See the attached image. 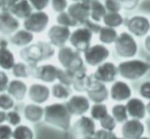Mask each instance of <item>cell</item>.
<instances>
[{
    "instance_id": "6da1fadb",
    "label": "cell",
    "mask_w": 150,
    "mask_h": 139,
    "mask_svg": "<svg viewBox=\"0 0 150 139\" xmlns=\"http://www.w3.org/2000/svg\"><path fill=\"white\" fill-rule=\"evenodd\" d=\"M20 57L30 66H38L40 62L48 60L55 55V47L49 42L38 41L21 48Z\"/></svg>"
},
{
    "instance_id": "7a4b0ae2",
    "label": "cell",
    "mask_w": 150,
    "mask_h": 139,
    "mask_svg": "<svg viewBox=\"0 0 150 139\" xmlns=\"http://www.w3.org/2000/svg\"><path fill=\"white\" fill-rule=\"evenodd\" d=\"M71 117L67 106L62 102H53L44 106L43 121L47 125L57 128L62 131L71 129Z\"/></svg>"
},
{
    "instance_id": "3957f363",
    "label": "cell",
    "mask_w": 150,
    "mask_h": 139,
    "mask_svg": "<svg viewBox=\"0 0 150 139\" xmlns=\"http://www.w3.org/2000/svg\"><path fill=\"white\" fill-rule=\"evenodd\" d=\"M117 75H120L122 79L129 80V81H135L144 77L148 73L150 66L148 62L142 60H136V58H129V60H122L117 66Z\"/></svg>"
},
{
    "instance_id": "277c9868",
    "label": "cell",
    "mask_w": 150,
    "mask_h": 139,
    "mask_svg": "<svg viewBox=\"0 0 150 139\" xmlns=\"http://www.w3.org/2000/svg\"><path fill=\"white\" fill-rule=\"evenodd\" d=\"M56 56L61 68L69 70L74 74L85 69V62L81 56V53L74 49L71 46L64 45L58 48Z\"/></svg>"
},
{
    "instance_id": "5b68a950",
    "label": "cell",
    "mask_w": 150,
    "mask_h": 139,
    "mask_svg": "<svg viewBox=\"0 0 150 139\" xmlns=\"http://www.w3.org/2000/svg\"><path fill=\"white\" fill-rule=\"evenodd\" d=\"M113 44L115 52L122 58H133L138 52V44L134 36L129 32H122L117 35Z\"/></svg>"
},
{
    "instance_id": "8992f818",
    "label": "cell",
    "mask_w": 150,
    "mask_h": 139,
    "mask_svg": "<svg viewBox=\"0 0 150 139\" xmlns=\"http://www.w3.org/2000/svg\"><path fill=\"white\" fill-rule=\"evenodd\" d=\"M50 22L49 14L45 10H33V12L24 20L23 26L27 31L35 34H41L47 29Z\"/></svg>"
},
{
    "instance_id": "52a82bcc",
    "label": "cell",
    "mask_w": 150,
    "mask_h": 139,
    "mask_svg": "<svg viewBox=\"0 0 150 139\" xmlns=\"http://www.w3.org/2000/svg\"><path fill=\"white\" fill-rule=\"evenodd\" d=\"M110 55L109 49L104 44H94L83 52L84 62L90 67H98L106 62Z\"/></svg>"
},
{
    "instance_id": "ba28073f",
    "label": "cell",
    "mask_w": 150,
    "mask_h": 139,
    "mask_svg": "<svg viewBox=\"0 0 150 139\" xmlns=\"http://www.w3.org/2000/svg\"><path fill=\"white\" fill-rule=\"evenodd\" d=\"M93 33L86 27L82 26L76 28L73 32H71L69 42L71 46L80 53H83L87 48L90 47L92 42Z\"/></svg>"
},
{
    "instance_id": "9c48e42d",
    "label": "cell",
    "mask_w": 150,
    "mask_h": 139,
    "mask_svg": "<svg viewBox=\"0 0 150 139\" xmlns=\"http://www.w3.org/2000/svg\"><path fill=\"white\" fill-rule=\"evenodd\" d=\"M59 68L52 64L38 65L32 67L31 78L39 80L42 83H54L57 81Z\"/></svg>"
},
{
    "instance_id": "30bf717a",
    "label": "cell",
    "mask_w": 150,
    "mask_h": 139,
    "mask_svg": "<svg viewBox=\"0 0 150 139\" xmlns=\"http://www.w3.org/2000/svg\"><path fill=\"white\" fill-rule=\"evenodd\" d=\"M86 92L89 100L94 104H103L109 97V90L106 85L95 80L92 75L90 76V81Z\"/></svg>"
},
{
    "instance_id": "8fae6325",
    "label": "cell",
    "mask_w": 150,
    "mask_h": 139,
    "mask_svg": "<svg viewBox=\"0 0 150 139\" xmlns=\"http://www.w3.org/2000/svg\"><path fill=\"white\" fill-rule=\"evenodd\" d=\"M64 104L69 113L71 116H77V117L86 115L89 111L91 106L89 98L84 94L71 95L67 99V102Z\"/></svg>"
},
{
    "instance_id": "7c38bea8",
    "label": "cell",
    "mask_w": 150,
    "mask_h": 139,
    "mask_svg": "<svg viewBox=\"0 0 150 139\" xmlns=\"http://www.w3.org/2000/svg\"><path fill=\"white\" fill-rule=\"evenodd\" d=\"M69 36H71V29L67 27L59 26V25H53L47 31L48 42L53 47L60 48L67 45L69 42Z\"/></svg>"
},
{
    "instance_id": "4fadbf2b",
    "label": "cell",
    "mask_w": 150,
    "mask_h": 139,
    "mask_svg": "<svg viewBox=\"0 0 150 139\" xmlns=\"http://www.w3.org/2000/svg\"><path fill=\"white\" fill-rule=\"evenodd\" d=\"M122 137L125 139H138L144 135L145 125L141 120L128 119L120 128Z\"/></svg>"
},
{
    "instance_id": "5bb4252c",
    "label": "cell",
    "mask_w": 150,
    "mask_h": 139,
    "mask_svg": "<svg viewBox=\"0 0 150 139\" xmlns=\"http://www.w3.org/2000/svg\"><path fill=\"white\" fill-rule=\"evenodd\" d=\"M50 88L45 83H32L28 87V94L27 96L33 104H44L50 98Z\"/></svg>"
},
{
    "instance_id": "9a60e30c",
    "label": "cell",
    "mask_w": 150,
    "mask_h": 139,
    "mask_svg": "<svg viewBox=\"0 0 150 139\" xmlns=\"http://www.w3.org/2000/svg\"><path fill=\"white\" fill-rule=\"evenodd\" d=\"M127 28L131 35L142 38L150 30V21L144 16H134L127 22Z\"/></svg>"
},
{
    "instance_id": "2e32d148",
    "label": "cell",
    "mask_w": 150,
    "mask_h": 139,
    "mask_svg": "<svg viewBox=\"0 0 150 139\" xmlns=\"http://www.w3.org/2000/svg\"><path fill=\"white\" fill-rule=\"evenodd\" d=\"M95 80L101 83H111L115 82L117 76V66L112 62H104L96 67L95 72L92 74Z\"/></svg>"
},
{
    "instance_id": "e0dca14e",
    "label": "cell",
    "mask_w": 150,
    "mask_h": 139,
    "mask_svg": "<svg viewBox=\"0 0 150 139\" xmlns=\"http://www.w3.org/2000/svg\"><path fill=\"white\" fill-rule=\"evenodd\" d=\"M20 27V20H18L9 10L3 9L0 11V34L10 36L18 30Z\"/></svg>"
},
{
    "instance_id": "ac0fdd59",
    "label": "cell",
    "mask_w": 150,
    "mask_h": 139,
    "mask_svg": "<svg viewBox=\"0 0 150 139\" xmlns=\"http://www.w3.org/2000/svg\"><path fill=\"white\" fill-rule=\"evenodd\" d=\"M67 11L78 25L83 26L90 20V8L88 2H73L67 8Z\"/></svg>"
},
{
    "instance_id": "d6986e66",
    "label": "cell",
    "mask_w": 150,
    "mask_h": 139,
    "mask_svg": "<svg viewBox=\"0 0 150 139\" xmlns=\"http://www.w3.org/2000/svg\"><path fill=\"white\" fill-rule=\"evenodd\" d=\"M109 96L112 100L117 102L127 101L132 97V89L127 82L117 80L115 81L109 89Z\"/></svg>"
},
{
    "instance_id": "ffe728a7",
    "label": "cell",
    "mask_w": 150,
    "mask_h": 139,
    "mask_svg": "<svg viewBox=\"0 0 150 139\" xmlns=\"http://www.w3.org/2000/svg\"><path fill=\"white\" fill-rule=\"evenodd\" d=\"M125 105H126L128 116L132 119L143 120L146 117V104H144L141 98L131 97L127 100Z\"/></svg>"
},
{
    "instance_id": "44dd1931",
    "label": "cell",
    "mask_w": 150,
    "mask_h": 139,
    "mask_svg": "<svg viewBox=\"0 0 150 139\" xmlns=\"http://www.w3.org/2000/svg\"><path fill=\"white\" fill-rule=\"evenodd\" d=\"M28 87L27 83L21 79L9 80L6 92L13 98L16 101H23L28 94Z\"/></svg>"
},
{
    "instance_id": "7402d4cb",
    "label": "cell",
    "mask_w": 150,
    "mask_h": 139,
    "mask_svg": "<svg viewBox=\"0 0 150 139\" xmlns=\"http://www.w3.org/2000/svg\"><path fill=\"white\" fill-rule=\"evenodd\" d=\"M74 129L76 130L79 135L86 136V135H94L96 131V123L90 117V116H80L78 120L74 124Z\"/></svg>"
},
{
    "instance_id": "603a6c76",
    "label": "cell",
    "mask_w": 150,
    "mask_h": 139,
    "mask_svg": "<svg viewBox=\"0 0 150 139\" xmlns=\"http://www.w3.org/2000/svg\"><path fill=\"white\" fill-rule=\"evenodd\" d=\"M35 35L26 29H18L9 36V43L18 48H24L33 43Z\"/></svg>"
},
{
    "instance_id": "cb8c5ba5",
    "label": "cell",
    "mask_w": 150,
    "mask_h": 139,
    "mask_svg": "<svg viewBox=\"0 0 150 139\" xmlns=\"http://www.w3.org/2000/svg\"><path fill=\"white\" fill-rule=\"evenodd\" d=\"M24 117L28 122L32 124H37L43 121L44 116V107L41 104H28L24 107Z\"/></svg>"
},
{
    "instance_id": "d4e9b609",
    "label": "cell",
    "mask_w": 150,
    "mask_h": 139,
    "mask_svg": "<svg viewBox=\"0 0 150 139\" xmlns=\"http://www.w3.org/2000/svg\"><path fill=\"white\" fill-rule=\"evenodd\" d=\"M33 7L31 6L28 0H21L16 4H14L9 11L16 16L18 20H25L33 12Z\"/></svg>"
},
{
    "instance_id": "484cf974",
    "label": "cell",
    "mask_w": 150,
    "mask_h": 139,
    "mask_svg": "<svg viewBox=\"0 0 150 139\" xmlns=\"http://www.w3.org/2000/svg\"><path fill=\"white\" fill-rule=\"evenodd\" d=\"M16 62L13 52L9 48L0 46V69L2 71H11Z\"/></svg>"
},
{
    "instance_id": "4316f807",
    "label": "cell",
    "mask_w": 150,
    "mask_h": 139,
    "mask_svg": "<svg viewBox=\"0 0 150 139\" xmlns=\"http://www.w3.org/2000/svg\"><path fill=\"white\" fill-rule=\"evenodd\" d=\"M90 76L87 74V70L86 68L82 71L78 72L75 74V78H74L71 87L78 92H86L88 87V84L90 81Z\"/></svg>"
},
{
    "instance_id": "83f0119b",
    "label": "cell",
    "mask_w": 150,
    "mask_h": 139,
    "mask_svg": "<svg viewBox=\"0 0 150 139\" xmlns=\"http://www.w3.org/2000/svg\"><path fill=\"white\" fill-rule=\"evenodd\" d=\"M89 8H90V20L95 23H100L102 21L103 16L106 13L104 5L99 0H90L89 1Z\"/></svg>"
},
{
    "instance_id": "f1b7e54d",
    "label": "cell",
    "mask_w": 150,
    "mask_h": 139,
    "mask_svg": "<svg viewBox=\"0 0 150 139\" xmlns=\"http://www.w3.org/2000/svg\"><path fill=\"white\" fill-rule=\"evenodd\" d=\"M32 67L26 64L25 62H16L14 66L11 69V73L16 79H28L31 78L32 75Z\"/></svg>"
},
{
    "instance_id": "f546056e",
    "label": "cell",
    "mask_w": 150,
    "mask_h": 139,
    "mask_svg": "<svg viewBox=\"0 0 150 139\" xmlns=\"http://www.w3.org/2000/svg\"><path fill=\"white\" fill-rule=\"evenodd\" d=\"M71 87H69L67 85H63V84L59 83V82L53 83V85L50 88V94H51V96L58 100H67L71 96Z\"/></svg>"
},
{
    "instance_id": "4dcf8cb0",
    "label": "cell",
    "mask_w": 150,
    "mask_h": 139,
    "mask_svg": "<svg viewBox=\"0 0 150 139\" xmlns=\"http://www.w3.org/2000/svg\"><path fill=\"white\" fill-rule=\"evenodd\" d=\"M117 32L115 29L109 28V27L103 26L100 28L98 32V38L101 44L104 45H109V44H113L117 37Z\"/></svg>"
},
{
    "instance_id": "1f68e13d",
    "label": "cell",
    "mask_w": 150,
    "mask_h": 139,
    "mask_svg": "<svg viewBox=\"0 0 150 139\" xmlns=\"http://www.w3.org/2000/svg\"><path fill=\"white\" fill-rule=\"evenodd\" d=\"M35 133L31 127L25 124H20L12 129L11 139H34Z\"/></svg>"
},
{
    "instance_id": "d6a6232c",
    "label": "cell",
    "mask_w": 150,
    "mask_h": 139,
    "mask_svg": "<svg viewBox=\"0 0 150 139\" xmlns=\"http://www.w3.org/2000/svg\"><path fill=\"white\" fill-rule=\"evenodd\" d=\"M102 22L104 26L109 27V28L117 29L120 27L124 23V18L120 12H106L103 16Z\"/></svg>"
},
{
    "instance_id": "836d02e7",
    "label": "cell",
    "mask_w": 150,
    "mask_h": 139,
    "mask_svg": "<svg viewBox=\"0 0 150 139\" xmlns=\"http://www.w3.org/2000/svg\"><path fill=\"white\" fill-rule=\"evenodd\" d=\"M111 116L113 117V119L117 121V123L122 124L124 122H126L129 119L128 113H127L126 105L117 102L111 107Z\"/></svg>"
},
{
    "instance_id": "e575fe53",
    "label": "cell",
    "mask_w": 150,
    "mask_h": 139,
    "mask_svg": "<svg viewBox=\"0 0 150 139\" xmlns=\"http://www.w3.org/2000/svg\"><path fill=\"white\" fill-rule=\"evenodd\" d=\"M90 117L94 121H100L102 118L108 113V109L106 104H94L92 106H90Z\"/></svg>"
},
{
    "instance_id": "d590c367",
    "label": "cell",
    "mask_w": 150,
    "mask_h": 139,
    "mask_svg": "<svg viewBox=\"0 0 150 139\" xmlns=\"http://www.w3.org/2000/svg\"><path fill=\"white\" fill-rule=\"evenodd\" d=\"M55 21L57 25L67 27V28H76V27L79 26L78 23L67 13V10L57 13V16H56V18H55Z\"/></svg>"
},
{
    "instance_id": "8d00e7d4",
    "label": "cell",
    "mask_w": 150,
    "mask_h": 139,
    "mask_svg": "<svg viewBox=\"0 0 150 139\" xmlns=\"http://www.w3.org/2000/svg\"><path fill=\"white\" fill-rule=\"evenodd\" d=\"M74 78H75V74H74L73 72L69 71V70L59 68L58 76H57V81L59 82V83L71 87V84H73Z\"/></svg>"
},
{
    "instance_id": "74e56055",
    "label": "cell",
    "mask_w": 150,
    "mask_h": 139,
    "mask_svg": "<svg viewBox=\"0 0 150 139\" xmlns=\"http://www.w3.org/2000/svg\"><path fill=\"white\" fill-rule=\"evenodd\" d=\"M14 105H16V100L7 92L0 93V109L1 111H8L13 109Z\"/></svg>"
},
{
    "instance_id": "f35d334b",
    "label": "cell",
    "mask_w": 150,
    "mask_h": 139,
    "mask_svg": "<svg viewBox=\"0 0 150 139\" xmlns=\"http://www.w3.org/2000/svg\"><path fill=\"white\" fill-rule=\"evenodd\" d=\"M6 123L11 127H16L18 125L22 124V116L20 115V113L13 109L6 111Z\"/></svg>"
},
{
    "instance_id": "ab89813d",
    "label": "cell",
    "mask_w": 150,
    "mask_h": 139,
    "mask_svg": "<svg viewBox=\"0 0 150 139\" xmlns=\"http://www.w3.org/2000/svg\"><path fill=\"white\" fill-rule=\"evenodd\" d=\"M100 123V126L102 129H105V130H108V131H115V129L117 128V121L113 119V117L110 115V113H107L104 118L99 121Z\"/></svg>"
},
{
    "instance_id": "60d3db41",
    "label": "cell",
    "mask_w": 150,
    "mask_h": 139,
    "mask_svg": "<svg viewBox=\"0 0 150 139\" xmlns=\"http://www.w3.org/2000/svg\"><path fill=\"white\" fill-rule=\"evenodd\" d=\"M50 6L56 13L65 11L69 6V0H50Z\"/></svg>"
},
{
    "instance_id": "b9f144b4",
    "label": "cell",
    "mask_w": 150,
    "mask_h": 139,
    "mask_svg": "<svg viewBox=\"0 0 150 139\" xmlns=\"http://www.w3.org/2000/svg\"><path fill=\"white\" fill-rule=\"evenodd\" d=\"M93 136L95 139H115L117 137V134L115 133V131H108L101 128V129H96Z\"/></svg>"
},
{
    "instance_id": "7bdbcfd3",
    "label": "cell",
    "mask_w": 150,
    "mask_h": 139,
    "mask_svg": "<svg viewBox=\"0 0 150 139\" xmlns=\"http://www.w3.org/2000/svg\"><path fill=\"white\" fill-rule=\"evenodd\" d=\"M103 5L107 12H120L122 8L117 0H104Z\"/></svg>"
},
{
    "instance_id": "ee69618b",
    "label": "cell",
    "mask_w": 150,
    "mask_h": 139,
    "mask_svg": "<svg viewBox=\"0 0 150 139\" xmlns=\"http://www.w3.org/2000/svg\"><path fill=\"white\" fill-rule=\"evenodd\" d=\"M34 10H45L50 5V0H28Z\"/></svg>"
},
{
    "instance_id": "f6af8a7d",
    "label": "cell",
    "mask_w": 150,
    "mask_h": 139,
    "mask_svg": "<svg viewBox=\"0 0 150 139\" xmlns=\"http://www.w3.org/2000/svg\"><path fill=\"white\" fill-rule=\"evenodd\" d=\"M12 129L13 128L7 123L0 124V139H11Z\"/></svg>"
},
{
    "instance_id": "bcb514c9",
    "label": "cell",
    "mask_w": 150,
    "mask_h": 139,
    "mask_svg": "<svg viewBox=\"0 0 150 139\" xmlns=\"http://www.w3.org/2000/svg\"><path fill=\"white\" fill-rule=\"evenodd\" d=\"M139 94L144 99L150 100V81H146L141 84L139 88Z\"/></svg>"
},
{
    "instance_id": "7dc6e473",
    "label": "cell",
    "mask_w": 150,
    "mask_h": 139,
    "mask_svg": "<svg viewBox=\"0 0 150 139\" xmlns=\"http://www.w3.org/2000/svg\"><path fill=\"white\" fill-rule=\"evenodd\" d=\"M9 83V77L5 71L0 70V93L5 92Z\"/></svg>"
},
{
    "instance_id": "c3c4849f",
    "label": "cell",
    "mask_w": 150,
    "mask_h": 139,
    "mask_svg": "<svg viewBox=\"0 0 150 139\" xmlns=\"http://www.w3.org/2000/svg\"><path fill=\"white\" fill-rule=\"evenodd\" d=\"M120 3L122 7L126 8L128 10H133L138 6L140 0H117Z\"/></svg>"
},
{
    "instance_id": "681fc988",
    "label": "cell",
    "mask_w": 150,
    "mask_h": 139,
    "mask_svg": "<svg viewBox=\"0 0 150 139\" xmlns=\"http://www.w3.org/2000/svg\"><path fill=\"white\" fill-rule=\"evenodd\" d=\"M83 26L86 27L87 29H89V30L93 33V34H98L99 30H100V28H101V26L98 24V23L93 22L92 20H88L87 22H86L85 24L83 25Z\"/></svg>"
},
{
    "instance_id": "f907efd6",
    "label": "cell",
    "mask_w": 150,
    "mask_h": 139,
    "mask_svg": "<svg viewBox=\"0 0 150 139\" xmlns=\"http://www.w3.org/2000/svg\"><path fill=\"white\" fill-rule=\"evenodd\" d=\"M20 1L21 0H4V9L9 10L14 4H16Z\"/></svg>"
},
{
    "instance_id": "816d5d0a",
    "label": "cell",
    "mask_w": 150,
    "mask_h": 139,
    "mask_svg": "<svg viewBox=\"0 0 150 139\" xmlns=\"http://www.w3.org/2000/svg\"><path fill=\"white\" fill-rule=\"evenodd\" d=\"M144 46H145V49L150 53V35H147L146 38L144 40Z\"/></svg>"
},
{
    "instance_id": "f5cc1de1",
    "label": "cell",
    "mask_w": 150,
    "mask_h": 139,
    "mask_svg": "<svg viewBox=\"0 0 150 139\" xmlns=\"http://www.w3.org/2000/svg\"><path fill=\"white\" fill-rule=\"evenodd\" d=\"M6 121V111L0 109V124L5 123Z\"/></svg>"
},
{
    "instance_id": "db71d44e",
    "label": "cell",
    "mask_w": 150,
    "mask_h": 139,
    "mask_svg": "<svg viewBox=\"0 0 150 139\" xmlns=\"http://www.w3.org/2000/svg\"><path fill=\"white\" fill-rule=\"evenodd\" d=\"M146 113L150 117V100H148V102L146 104Z\"/></svg>"
},
{
    "instance_id": "11a10c76",
    "label": "cell",
    "mask_w": 150,
    "mask_h": 139,
    "mask_svg": "<svg viewBox=\"0 0 150 139\" xmlns=\"http://www.w3.org/2000/svg\"><path fill=\"white\" fill-rule=\"evenodd\" d=\"M79 139H95L93 135H86V136H81Z\"/></svg>"
},
{
    "instance_id": "9f6ffc18",
    "label": "cell",
    "mask_w": 150,
    "mask_h": 139,
    "mask_svg": "<svg viewBox=\"0 0 150 139\" xmlns=\"http://www.w3.org/2000/svg\"><path fill=\"white\" fill-rule=\"evenodd\" d=\"M4 9V0H0V11Z\"/></svg>"
},
{
    "instance_id": "6f0895ef",
    "label": "cell",
    "mask_w": 150,
    "mask_h": 139,
    "mask_svg": "<svg viewBox=\"0 0 150 139\" xmlns=\"http://www.w3.org/2000/svg\"><path fill=\"white\" fill-rule=\"evenodd\" d=\"M71 1H73V2H88V3H89L90 0H71Z\"/></svg>"
},
{
    "instance_id": "680465c9",
    "label": "cell",
    "mask_w": 150,
    "mask_h": 139,
    "mask_svg": "<svg viewBox=\"0 0 150 139\" xmlns=\"http://www.w3.org/2000/svg\"><path fill=\"white\" fill-rule=\"evenodd\" d=\"M138 139H150V137H148V136L143 135V136H141V137H139Z\"/></svg>"
},
{
    "instance_id": "91938a15",
    "label": "cell",
    "mask_w": 150,
    "mask_h": 139,
    "mask_svg": "<svg viewBox=\"0 0 150 139\" xmlns=\"http://www.w3.org/2000/svg\"><path fill=\"white\" fill-rule=\"evenodd\" d=\"M115 139H125V138H122V137H117H117H115Z\"/></svg>"
},
{
    "instance_id": "94428289",
    "label": "cell",
    "mask_w": 150,
    "mask_h": 139,
    "mask_svg": "<svg viewBox=\"0 0 150 139\" xmlns=\"http://www.w3.org/2000/svg\"><path fill=\"white\" fill-rule=\"evenodd\" d=\"M149 31H150V30H149Z\"/></svg>"
}]
</instances>
